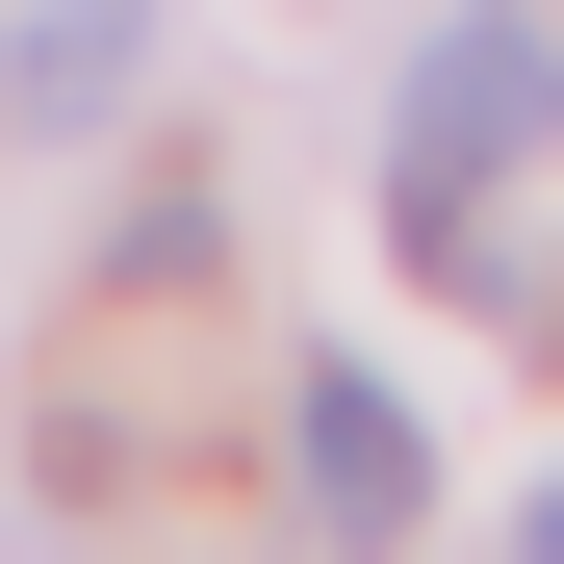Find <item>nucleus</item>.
<instances>
[{
	"label": "nucleus",
	"mask_w": 564,
	"mask_h": 564,
	"mask_svg": "<svg viewBox=\"0 0 564 564\" xmlns=\"http://www.w3.org/2000/svg\"><path fill=\"white\" fill-rule=\"evenodd\" d=\"M308 513H334V539H411V513H436V436H411L386 359H308Z\"/></svg>",
	"instance_id": "2"
},
{
	"label": "nucleus",
	"mask_w": 564,
	"mask_h": 564,
	"mask_svg": "<svg viewBox=\"0 0 564 564\" xmlns=\"http://www.w3.org/2000/svg\"><path fill=\"white\" fill-rule=\"evenodd\" d=\"M564 154V26H436L411 52V104H386V257L436 282V308H539V231H488V180Z\"/></svg>",
	"instance_id": "1"
},
{
	"label": "nucleus",
	"mask_w": 564,
	"mask_h": 564,
	"mask_svg": "<svg viewBox=\"0 0 564 564\" xmlns=\"http://www.w3.org/2000/svg\"><path fill=\"white\" fill-rule=\"evenodd\" d=\"M129 77H154V0H26V26H0V104L26 129H104Z\"/></svg>",
	"instance_id": "3"
}]
</instances>
